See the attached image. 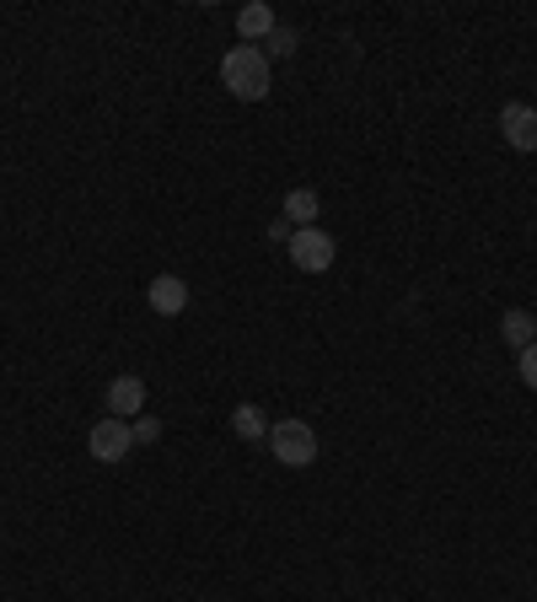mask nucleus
Returning <instances> with one entry per match:
<instances>
[{
  "instance_id": "obj_1",
  "label": "nucleus",
  "mask_w": 537,
  "mask_h": 602,
  "mask_svg": "<svg viewBox=\"0 0 537 602\" xmlns=\"http://www.w3.org/2000/svg\"><path fill=\"white\" fill-rule=\"evenodd\" d=\"M221 81H226V92L237 97V103H264L269 97V54L258 49V43H237V49H226V60H221Z\"/></svg>"
},
{
  "instance_id": "obj_2",
  "label": "nucleus",
  "mask_w": 537,
  "mask_h": 602,
  "mask_svg": "<svg viewBox=\"0 0 537 602\" xmlns=\"http://www.w3.org/2000/svg\"><path fill=\"white\" fill-rule=\"evenodd\" d=\"M269 452L286 468H312L318 463V431L307 420H280V425H269Z\"/></svg>"
},
{
  "instance_id": "obj_3",
  "label": "nucleus",
  "mask_w": 537,
  "mask_h": 602,
  "mask_svg": "<svg viewBox=\"0 0 537 602\" xmlns=\"http://www.w3.org/2000/svg\"><path fill=\"white\" fill-rule=\"evenodd\" d=\"M286 247H290V264H296V270H307V275H323V270H333V253H339L323 226H296Z\"/></svg>"
},
{
  "instance_id": "obj_4",
  "label": "nucleus",
  "mask_w": 537,
  "mask_h": 602,
  "mask_svg": "<svg viewBox=\"0 0 537 602\" xmlns=\"http://www.w3.org/2000/svg\"><path fill=\"white\" fill-rule=\"evenodd\" d=\"M129 446H135V425L114 420V414H103V420L92 425V436H86V452H92L97 463H125Z\"/></svg>"
},
{
  "instance_id": "obj_5",
  "label": "nucleus",
  "mask_w": 537,
  "mask_h": 602,
  "mask_svg": "<svg viewBox=\"0 0 537 602\" xmlns=\"http://www.w3.org/2000/svg\"><path fill=\"white\" fill-rule=\"evenodd\" d=\"M500 129H505V146H511V151H522V157L537 151V108L505 103V108H500Z\"/></svg>"
},
{
  "instance_id": "obj_6",
  "label": "nucleus",
  "mask_w": 537,
  "mask_h": 602,
  "mask_svg": "<svg viewBox=\"0 0 537 602\" xmlns=\"http://www.w3.org/2000/svg\"><path fill=\"white\" fill-rule=\"evenodd\" d=\"M146 302H151L157 318H183L189 313V281L183 275H157L151 291H146Z\"/></svg>"
},
{
  "instance_id": "obj_7",
  "label": "nucleus",
  "mask_w": 537,
  "mask_h": 602,
  "mask_svg": "<svg viewBox=\"0 0 537 602\" xmlns=\"http://www.w3.org/2000/svg\"><path fill=\"white\" fill-rule=\"evenodd\" d=\"M103 399H108V414H114V420H129V414L140 420V409H146V382H140V377H114Z\"/></svg>"
},
{
  "instance_id": "obj_8",
  "label": "nucleus",
  "mask_w": 537,
  "mask_h": 602,
  "mask_svg": "<svg viewBox=\"0 0 537 602\" xmlns=\"http://www.w3.org/2000/svg\"><path fill=\"white\" fill-rule=\"evenodd\" d=\"M275 28H280V22H275V11H269L264 0H253V6L237 11V33H243V43H264Z\"/></svg>"
},
{
  "instance_id": "obj_9",
  "label": "nucleus",
  "mask_w": 537,
  "mask_h": 602,
  "mask_svg": "<svg viewBox=\"0 0 537 602\" xmlns=\"http://www.w3.org/2000/svg\"><path fill=\"white\" fill-rule=\"evenodd\" d=\"M500 334H505V345H511V350L522 356L527 345H537V318L527 313V307H511V313L500 318Z\"/></svg>"
},
{
  "instance_id": "obj_10",
  "label": "nucleus",
  "mask_w": 537,
  "mask_h": 602,
  "mask_svg": "<svg viewBox=\"0 0 537 602\" xmlns=\"http://www.w3.org/2000/svg\"><path fill=\"white\" fill-rule=\"evenodd\" d=\"M232 431H237L243 442H269V420H264L258 403H237V409H232Z\"/></svg>"
},
{
  "instance_id": "obj_11",
  "label": "nucleus",
  "mask_w": 537,
  "mask_h": 602,
  "mask_svg": "<svg viewBox=\"0 0 537 602\" xmlns=\"http://www.w3.org/2000/svg\"><path fill=\"white\" fill-rule=\"evenodd\" d=\"M318 189H290L286 194V221L290 226H318Z\"/></svg>"
},
{
  "instance_id": "obj_12",
  "label": "nucleus",
  "mask_w": 537,
  "mask_h": 602,
  "mask_svg": "<svg viewBox=\"0 0 537 602\" xmlns=\"http://www.w3.org/2000/svg\"><path fill=\"white\" fill-rule=\"evenodd\" d=\"M264 43H269V49H264L269 60H290V54H296V43H301V39H296V28H275V33H269Z\"/></svg>"
},
{
  "instance_id": "obj_13",
  "label": "nucleus",
  "mask_w": 537,
  "mask_h": 602,
  "mask_svg": "<svg viewBox=\"0 0 537 602\" xmlns=\"http://www.w3.org/2000/svg\"><path fill=\"white\" fill-rule=\"evenodd\" d=\"M135 442H162V420H157V414H140V420H135Z\"/></svg>"
},
{
  "instance_id": "obj_14",
  "label": "nucleus",
  "mask_w": 537,
  "mask_h": 602,
  "mask_svg": "<svg viewBox=\"0 0 537 602\" xmlns=\"http://www.w3.org/2000/svg\"><path fill=\"white\" fill-rule=\"evenodd\" d=\"M516 371H522V382L537 393V345H527V350L516 356Z\"/></svg>"
},
{
  "instance_id": "obj_15",
  "label": "nucleus",
  "mask_w": 537,
  "mask_h": 602,
  "mask_svg": "<svg viewBox=\"0 0 537 602\" xmlns=\"http://www.w3.org/2000/svg\"><path fill=\"white\" fill-rule=\"evenodd\" d=\"M290 232H296V226H290L286 215H280V221H269V242H290Z\"/></svg>"
}]
</instances>
